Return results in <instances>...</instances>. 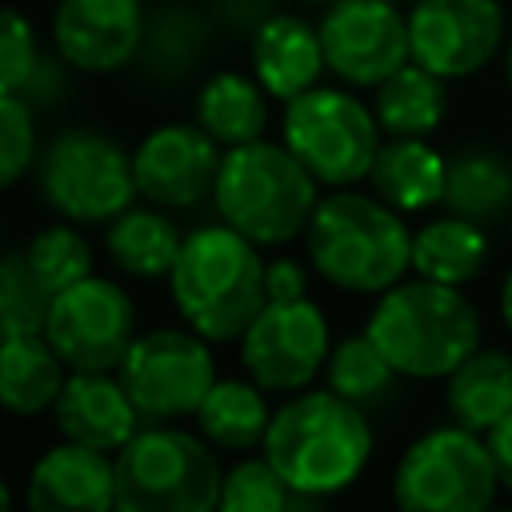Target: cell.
<instances>
[{
    "label": "cell",
    "instance_id": "cell-3",
    "mask_svg": "<svg viewBox=\"0 0 512 512\" xmlns=\"http://www.w3.org/2000/svg\"><path fill=\"white\" fill-rule=\"evenodd\" d=\"M232 224H208L184 236V248L168 272L176 312L204 340H240L256 312L268 304L264 260Z\"/></svg>",
    "mask_w": 512,
    "mask_h": 512
},
{
    "label": "cell",
    "instance_id": "cell-9",
    "mask_svg": "<svg viewBox=\"0 0 512 512\" xmlns=\"http://www.w3.org/2000/svg\"><path fill=\"white\" fill-rule=\"evenodd\" d=\"M284 144L328 188L368 176L380 152V120L344 88H308L284 104Z\"/></svg>",
    "mask_w": 512,
    "mask_h": 512
},
{
    "label": "cell",
    "instance_id": "cell-11",
    "mask_svg": "<svg viewBox=\"0 0 512 512\" xmlns=\"http://www.w3.org/2000/svg\"><path fill=\"white\" fill-rule=\"evenodd\" d=\"M44 336L72 372H116L136 340L132 296L92 272L52 296Z\"/></svg>",
    "mask_w": 512,
    "mask_h": 512
},
{
    "label": "cell",
    "instance_id": "cell-41",
    "mask_svg": "<svg viewBox=\"0 0 512 512\" xmlns=\"http://www.w3.org/2000/svg\"><path fill=\"white\" fill-rule=\"evenodd\" d=\"M12 504V492H8V484H4V476H0V512Z\"/></svg>",
    "mask_w": 512,
    "mask_h": 512
},
{
    "label": "cell",
    "instance_id": "cell-12",
    "mask_svg": "<svg viewBox=\"0 0 512 512\" xmlns=\"http://www.w3.org/2000/svg\"><path fill=\"white\" fill-rule=\"evenodd\" d=\"M328 320L300 300H268L240 336V364L264 392H300L328 364Z\"/></svg>",
    "mask_w": 512,
    "mask_h": 512
},
{
    "label": "cell",
    "instance_id": "cell-29",
    "mask_svg": "<svg viewBox=\"0 0 512 512\" xmlns=\"http://www.w3.org/2000/svg\"><path fill=\"white\" fill-rule=\"evenodd\" d=\"M444 208L468 220H500L512 208V164L500 152L468 148L448 160Z\"/></svg>",
    "mask_w": 512,
    "mask_h": 512
},
{
    "label": "cell",
    "instance_id": "cell-18",
    "mask_svg": "<svg viewBox=\"0 0 512 512\" xmlns=\"http://www.w3.org/2000/svg\"><path fill=\"white\" fill-rule=\"evenodd\" d=\"M52 420L64 440L116 452L140 432V408L112 372H72L52 404Z\"/></svg>",
    "mask_w": 512,
    "mask_h": 512
},
{
    "label": "cell",
    "instance_id": "cell-6",
    "mask_svg": "<svg viewBox=\"0 0 512 512\" xmlns=\"http://www.w3.org/2000/svg\"><path fill=\"white\" fill-rule=\"evenodd\" d=\"M116 456V508L124 512H208L220 508L224 472L204 436L144 428Z\"/></svg>",
    "mask_w": 512,
    "mask_h": 512
},
{
    "label": "cell",
    "instance_id": "cell-4",
    "mask_svg": "<svg viewBox=\"0 0 512 512\" xmlns=\"http://www.w3.org/2000/svg\"><path fill=\"white\" fill-rule=\"evenodd\" d=\"M364 332L412 380H440L480 348V316L464 292L424 276L384 288Z\"/></svg>",
    "mask_w": 512,
    "mask_h": 512
},
{
    "label": "cell",
    "instance_id": "cell-31",
    "mask_svg": "<svg viewBox=\"0 0 512 512\" xmlns=\"http://www.w3.org/2000/svg\"><path fill=\"white\" fill-rule=\"evenodd\" d=\"M52 308V292L40 284L24 252L0 256V344L12 336L44 332Z\"/></svg>",
    "mask_w": 512,
    "mask_h": 512
},
{
    "label": "cell",
    "instance_id": "cell-15",
    "mask_svg": "<svg viewBox=\"0 0 512 512\" xmlns=\"http://www.w3.org/2000/svg\"><path fill=\"white\" fill-rule=\"evenodd\" d=\"M224 144L200 124H160L132 152L136 188L156 208H192L200 204L220 176Z\"/></svg>",
    "mask_w": 512,
    "mask_h": 512
},
{
    "label": "cell",
    "instance_id": "cell-26",
    "mask_svg": "<svg viewBox=\"0 0 512 512\" xmlns=\"http://www.w3.org/2000/svg\"><path fill=\"white\" fill-rule=\"evenodd\" d=\"M196 124L212 132L224 148L248 144L264 136L268 124V92L260 80L240 72H216L196 92Z\"/></svg>",
    "mask_w": 512,
    "mask_h": 512
},
{
    "label": "cell",
    "instance_id": "cell-37",
    "mask_svg": "<svg viewBox=\"0 0 512 512\" xmlns=\"http://www.w3.org/2000/svg\"><path fill=\"white\" fill-rule=\"evenodd\" d=\"M276 0H212V20L232 36H252L276 8Z\"/></svg>",
    "mask_w": 512,
    "mask_h": 512
},
{
    "label": "cell",
    "instance_id": "cell-33",
    "mask_svg": "<svg viewBox=\"0 0 512 512\" xmlns=\"http://www.w3.org/2000/svg\"><path fill=\"white\" fill-rule=\"evenodd\" d=\"M296 492L284 484V476L272 468V460H240L232 472H224L220 508L228 512H280L292 508Z\"/></svg>",
    "mask_w": 512,
    "mask_h": 512
},
{
    "label": "cell",
    "instance_id": "cell-2",
    "mask_svg": "<svg viewBox=\"0 0 512 512\" xmlns=\"http://www.w3.org/2000/svg\"><path fill=\"white\" fill-rule=\"evenodd\" d=\"M312 268L340 292L380 296L412 268V232L392 204L364 192L316 200L304 228Z\"/></svg>",
    "mask_w": 512,
    "mask_h": 512
},
{
    "label": "cell",
    "instance_id": "cell-14",
    "mask_svg": "<svg viewBox=\"0 0 512 512\" xmlns=\"http://www.w3.org/2000/svg\"><path fill=\"white\" fill-rule=\"evenodd\" d=\"M504 44V8L496 0H416L408 12L412 60L456 80L472 76Z\"/></svg>",
    "mask_w": 512,
    "mask_h": 512
},
{
    "label": "cell",
    "instance_id": "cell-43",
    "mask_svg": "<svg viewBox=\"0 0 512 512\" xmlns=\"http://www.w3.org/2000/svg\"><path fill=\"white\" fill-rule=\"evenodd\" d=\"M140 4H148V0H140Z\"/></svg>",
    "mask_w": 512,
    "mask_h": 512
},
{
    "label": "cell",
    "instance_id": "cell-21",
    "mask_svg": "<svg viewBox=\"0 0 512 512\" xmlns=\"http://www.w3.org/2000/svg\"><path fill=\"white\" fill-rule=\"evenodd\" d=\"M444 176L448 160L424 136L384 140L368 168L372 192L396 212H424L432 204H444Z\"/></svg>",
    "mask_w": 512,
    "mask_h": 512
},
{
    "label": "cell",
    "instance_id": "cell-24",
    "mask_svg": "<svg viewBox=\"0 0 512 512\" xmlns=\"http://www.w3.org/2000/svg\"><path fill=\"white\" fill-rule=\"evenodd\" d=\"M108 260L136 280H160L172 272L184 236L176 228L172 216H164L156 204L152 208H124L116 220H108V236H104Z\"/></svg>",
    "mask_w": 512,
    "mask_h": 512
},
{
    "label": "cell",
    "instance_id": "cell-28",
    "mask_svg": "<svg viewBox=\"0 0 512 512\" xmlns=\"http://www.w3.org/2000/svg\"><path fill=\"white\" fill-rule=\"evenodd\" d=\"M488 264V236L468 216H440L412 236V272L440 284H468Z\"/></svg>",
    "mask_w": 512,
    "mask_h": 512
},
{
    "label": "cell",
    "instance_id": "cell-42",
    "mask_svg": "<svg viewBox=\"0 0 512 512\" xmlns=\"http://www.w3.org/2000/svg\"><path fill=\"white\" fill-rule=\"evenodd\" d=\"M504 72H508V88H512V40H508V52H504Z\"/></svg>",
    "mask_w": 512,
    "mask_h": 512
},
{
    "label": "cell",
    "instance_id": "cell-36",
    "mask_svg": "<svg viewBox=\"0 0 512 512\" xmlns=\"http://www.w3.org/2000/svg\"><path fill=\"white\" fill-rule=\"evenodd\" d=\"M72 80H76V68L52 48V52H40V64L36 72L28 76L20 100L32 108V112H44V108H56L72 96Z\"/></svg>",
    "mask_w": 512,
    "mask_h": 512
},
{
    "label": "cell",
    "instance_id": "cell-17",
    "mask_svg": "<svg viewBox=\"0 0 512 512\" xmlns=\"http://www.w3.org/2000/svg\"><path fill=\"white\" fill-rule=\"evenodd\" d=\"M28 508L36 512H108L116 508V456L80 440L48 448L28 476Z\"/></svg>",
    "mask_w": 512,
    "mask_h": 512
},
{
    "label": "cell",
    "instance_id": "cell-7",
    "mask_svg": "<svg viewBox=\"0 0 512 512\" xmlns=\"http://www.w3.org/2000/svg\"><path fill=\"white\" fill-rule=\"evenodd\" d=\"M40 200L72 224H108L140 196L132 156L96 128L60 132L36 160Z\"/></svg>",
    "mask_w": 512,
    "mask_h": 512
},
{
    "label": "cell",
    "instance_id": "cell-13",
    "mask_svg": "<svg viewBox=\"0 0 512 512\" xmlns=\"http://www.w3.org/2000/svg\"><path fill=\"white\" fill-rule=\"evenodd\" d=\"M324 64L352 88H376L412 60L396 0H332L320 16Z\"/></svg>",
    "mask_w": 512,
    "mask_h": 512
},
{
    "label": "cell",
    "instance_id": "cell-22",
    "mask_svg": "<svg viewBox=\"0 0 512 512\" xmlns=\"http://www.w3.org/2000/svg\"><path fill=\"white\" fill-rule=\"evenodd\" d=\"M64 360L48 344L44 332L12 336L0 344V408L12 416H40L52 412L64 388Z\"/></svg>",
    "mask_w": 512,
    "mask_h": 512
},
{
    "label": "cell",
    "instance_id": "cell-8",
    "mask_svg": "<svg viewBox=\"0 0 512 512\" xmlns=\"http://www.w3.org/2000/svg\"><path fill=\"white\" fill-rule=\"evenodd\" d=\"M500 476L480 432L452 424L408 444L396 464L392 496L408 512H480L496 500Z\"/></svg>",
    "mask_w": 512,
    "mask_h": 512
},
{
    "label": "cell",
    "instance_id": "cell-20",
    "mask_svg": "<svg viewBox=\"0 0 512 512\" xmlns=\"http://www.w3.org/2000/svg\"><path fill=\"white\" fill-rule=\"evenodd\" d=\"M212 20L180 0H160L144 16V36L136 48V68L148 84H184L208 56Z\"/></svg>",
    "mask_w": 512,
    "mask_h": 512
},
{
    "label": "cell",
    "instance_id": "cell-25",
    "mask_svg": "<svg viewBox=\"0 0 512 512\" xmlns=\"http://www.w3.org/2000/svg\"><path fill=\"white\" fill-rule=\"evenodd\" d=\"M372 112L388 136H432L448 112V84L444 76L408 60L384 84H376Z\"/></svg>",
    "mask_w": 512,
    "mask_h": 512
},
{
    "label": "cell",
    "instance_id": "cell-39",
    "mask_svg": "<svg viewBox=\"0 0 512 512\" xmlns=\"http://www.w3.org/2000/svg\"><path fill=\"white\" fill-rule=\"evenodd\" d=\"M484 440H488V452H492V464H496L500 488H508V492H512V412H508L496 428H488V432H484Z\"/></svg>",
    "mask_w": 512,
    "mask_h": 512
},
{
    "label": "cell",
    "instance_id": "cell-16",
    "mask_svg": "<svg viewBox=\"0 0 512 512\" xmlns=\"http://www.w3.org/2000/svg\"><path fill=\"white\" fill-rule=\"evenodd\" d=\"M144 16L140 0H60L52 12V48L76 72H116L136 60Z\"/></svg>",
    "mask_w": 512,
    "mask_h": 512
},
{
    "label": "cell",
    "instance_id": "cell-32",
    "mask_svg": "<svg viewBox=\"0 0 512 512\" xmlns=\"http://www.w3.org/2000/svg\"><path fill=\"white\" fill-rule=\"evenodd\" d=\"M24 256H28L32 272L40 276V284H44L52 296L64 292V288H72V284H80L84 276H92V248H88V240L72 228V220H68V224L60 220V224L40 228V232L28 240Z\"/></svg>",
    "mask_w": 512,
    "mask_h": 512
},
{
    "label": "cell",
    "instance_id": "cell-35",
    "mask_svg": "<svg viewBox=\"0 0 512 512\" xmlns=\"http://www.w3.org/2000/svg\"><path fill=\"white\" fill-rule=\"evenodd\" d=\"M40 40L28 24V16H20L16 8H0V92L20 96L28 76L40 64Z\"/></svg>",
    "mask_w": 512,
    "mask_h": 512
},
{
    "label": "cell",
    "instance_id": "cell-23",
    "mask_svg": "<svg viewBox=\"0 0 512 512\" xmlns=\"http://www.w3.org/2000/svg\"><path fill=\"white\" fill-rule=\"evenodd\" d=\"M444 380V404L452 420L480 436L512 412V356L500 348H476Z\"/></svg>",
    "mask_w": 512,
    "mask_h": 512
},
{
    "label": "cell",
    "instance_id": "cell-27",
    "mask_svg": "<svg viewBox=\"0 0 512 512\" xmlns=\"http://www.w3.org/2000/svg\"><path fill=\"white\" fill-rule=\"evenodd\" d=\"M268 420H272V412L264 404V388L252 376L248 380H216L196 408L200 436L220 452H248L256 444H264Z\"/></svg>",
    "mask_w": 512,
    "mask_h": 512
},
{
    "label": "cell",
    "instance_id": "cell-1",
    "mask_svg": "<svg viewBox=\"0 0 512 512\" xmlns=\"http://www.w3.org/2000/svg\"><path fill=\"white\" fill-rule=\"evenodd\" d=\"M260 448L292 492L320 500L348 488L364 472L372 456V428L360 404L344 400L340 392L300 388L284 408L272 412Z\"/></svg>",
    "mask_w": 512,
    "mask_h": 512
},
{
    "label": "cell",
    "instance_id": "cell-40",
    "mask_svg": "<svg viewBox=\"0 0 512 512\" xmlns=\"http://www.w3.org/2000/svg\"><path fill=\"white\" fill-rule=\"evenodd\" d=\"M500 316H504V328L512 332V268H508L504 288H500Z\"/></svg>",
    "mask_w": 512,
    "mask_h": 512
},
{
    "label": "cell",
    "instance_id": "cell-34",
    "mask_svg": "<svg viewBox=\"0 0 512 512\" xmlns=\"http://www.w3.org/2000/svg\"><path fill=\"white\" fill-rule=\"evenodd\" d=\"M36 160L32 108L20 96L0 92V188H12Z\"/></svg>",
    "mask_w": 512,
    "mask_h": 512
},
{
    "label": "cell",
    "instance_id": "cell-5",
    "mask_svg": "<svg viewBox=\"0 0 512 512\" xmlns=\"http://www.w3.org/2000/svg\"><path fill=\"white\" fill-rule=\"evenodd\" d=\"M316 188L320 180L288 144H272L260 136L224 152L212 200L224 224H232L260 248H276L308 228L320 200Z\"/></svg>",
    "mask_w": 512,
    "mask_h": 512
},
{
    "label": "cell",
    "instance_id": "cell-10",
    "mask_svg": "<svg viewBox=\"0 0 512 512\" xmlns=\"http://www.w3.org/2000/svg\"><path fill=\"white\" fill-rule=\"evenodd\" d=\"M116 376L128 388L140 416L164 424V420L196 416L200 400L216 384V360L200 332L156 328L132 340Z\"/></svg>",
    "mask_w": 512,
    "mask_h": 512
},
{
    "label": "cell",
    "instance_id": "cell-19",
    "mask_svg": "<svg viewBox=\"0 0 512 512\" xmlns=\"http://www.w3.org/2000/svg\"><path fill=\"white\" fill-rule=\"evenodd\" d=\"M324 68L328 64H324L320 28H312L308 20L288 16V12H272L252 32V72L268 96L288 104L292 96L316 88Z\"/></svg>",
    "mask_w": 512,
    "mask_h": 512
},
{
    "label": "cell",
    "instance_id": "cell-38",
    "mask_svg": "<svg viewBox=\"0 0 512 512\" xmlns=\"http://www.w3.org/2000/svg\"><path fill=\"white\" fill-rule=\"evenodd\" d=\"M264 292H268V300H300V296H308V276L296 260L280 256V260L264 264Z\"/></svg>",
    "mask_w": 512,
    "mask_h": 512
},
{
    "label": "cell",
    "instance_id": "cell-30",
    "mask_svg": "<svg viewBox=\"0 0 512 512\" xmlns=\"http://www.w3.org/2000/svg\"><path fill=\"white\" fill-rule=\"evenodd\" d=\"M396 368L392 360L376 348V340L364 332V336H348L340 340L332 352H328V364H324V380L332 392H340L344 400L352 404H376L392 392L396 384Z\"/></svg>",
    "mask_w": 512,
    "mask_h": 512
}]
</instances>
